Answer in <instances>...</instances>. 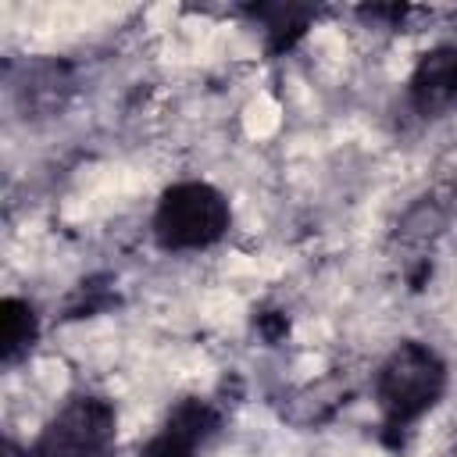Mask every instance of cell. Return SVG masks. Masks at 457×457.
Here are the masks:
<instances>
[{
  "mask_svg": "<svg viewBox=\"0 0 457 457\" xmlns=\"http://www.w3.org/2000/svg\"><path fill=\"white\" fill-rule=\"evenodd\" d=\"M446 361L418 339L396 343L375 371V403L386 436L396 443L418 425L446 393Z\"/></svg>",
  "mask_w": 457,
  "mask_h": 457,
  "instance_id": "obj_1",
  "label": "cell"
},
{
  "mask_svg": "<svg viewBox=\"0 0 457 457\" xmlns=\"http://www.w3.org/2000/svg\"><path fill=\"white\" fill-rule=\"evenodd\" d=\"M154 239L168 253H186V250H207L214 246L228 225H232V207L221 189L211 182H175L161 193L154 207Z\"/></svg>",
  "mask_w": 457,
  "mask_h": 457,
  "instance_id": "obj_2",
  "label": "cell"
},
{
  "mask_svg": "<svg viewBox=\"0 0 457 457\" xmlns=\"http://www.w3.org/2000/svg\"><path fill=\"white\" fill-rule=\"evenodd\" d=\"M118 443V411L96 393L71 396L39 432L32 457H111Z\"/></svg>",
  "mask_w": 457,
  "mask_h": 457,
  "instance_id": "obj_3",
  "label": "cell"
},
{
  "mask_svg": "<svg viewBox=\"0 0 457 457\" xmlns=\"http://www.w3.org/2000/svg\"><path fill=\"white\" fill-rule=\"evenodd\" d=\"M221 428V414L211 400L189 396L175 403L164 418V425L143 443L139 457H196Z\"/></svg>",
  "mask_w": 457,
  "mask_h": 457,
  "instance_id": "obj_4",
  "label": "cell"
},
{
  "mask_svg": "<svg viewBox=\"0 0 457 457\" xmlns=\"http://www.w3.org/2000/svg\"><path fill=\"white\" fill-rule=\"evenodd\" d=\"M407 100L421 118H443L457 107V43H439L418 57Z\"/></svg>",
  "mask_w": 457,
  "mask_h": 457,
  "instance_id": "obj_5",
  "label": "cell"
},
{
  "mask_svg": "<svg viewBox=\"0 0 457 457\" xmlns=\"http://www.w3.org/2000/svg\"><path fill=\"white\" fill-rule=\"evenodd\" d=\"M39 339V314L29 300L7 296L0 303V361L11 368L18 364Z\"/></svg>",
  "mask_w": 457,
  "mask_h": 457,
  "instance_id": "obj_6",
  "label": "cell"
},
{
  "mask_svg": "<svg viewBox=\"0 0 457 457\" xmlns=\"http://www.w3.org/2000/svg\"><path fill=\"white\" fill-rule=\"evenodd\" d=\"M261 21H264V32H268V50H289L300 36H303V29H307V21H311V11L307 7H289V4H275V7H257L253 11Z\"/></svg>",
  "mask_w": 457,
  "mask_h": 457,
  "instance_id": "obj_7",
  "label": "cell"
},
{
  "mask_svg": "<svg viewBox=\"0 0 457 457\" xmlns=\"http://www.w3.org/2000/svg\"><path fill=\"white\" fill-rule=\"evenodd\" d=\"M68 89H71V82H68V75H64L61 64H36L29 71V82H25L29 104L32 107H43V111H61Z\"/></svg>",
  "mask_w": 457,
  "mask_h": 457,
  "instance_id": "obj_8",
  "label": "cell"
},
{
  "mask_svg": "<svg viewBox=\"0 0 457 457\" xmlns=\"http://www.w3.org/2000/svg\"><path fill=\"white\" fill-rule=\"evenodd\" d=\"M4 457H29V453H25L18 443H11V439H7V443H4Z\"/></svg>",
  "mask_w": 457,
  "mask_h": 457,
  "instance_id": "obj_9",
  "label": "cell"
}]
</instances>
